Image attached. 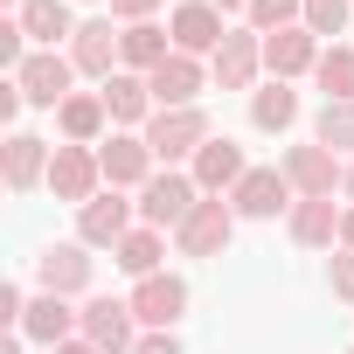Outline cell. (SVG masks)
<instances>
[{
	"mask_svg": "<svg viewBox=\"0 0 354 354\" xmlns=\"http://www.w3.org/2000/svg\"><path fill=\"white\" fill-rule=\"evenodd\" d=\"M139 139L153 146V160H167V167H174V160H195L216 132H209V111H202V104H181V111H153Z\"/></svg>",
	"mask_w": 354,
	"mask_h": 354,
	"instance_id": "6da1fadb",
	"label": "cell"
},
{
	"mask_svg": "<svg viewBox=\"0 0 354 354\" xmlns=\"http://www.w3.org/2000/svg\"><path fill=\"white\" fill-rule=\"evenodd\" d=\"M195 202H202V188H195V174H153V181L139 188V223L146 230H181L188 216H195Z\"/></svg>",
	"mask_w": 354,
	"mask_h": 354,
	"instance_id": "7a4b0ae2",
	"label": "cell"
},
{
	"mask_svg": "<svg viewBox=\"0 0 354 354\" xmlns=\"http://www.w3.org/2000/svg\"><path fill=\"white\" fill-rule=\"evenodd\" d=\"M230 236H236V209H230V195H202V202H195V216L174 230L181 257H223V250H230Z\"/></svg>",
	"mask_w": 354,
	"mask_h": 354,
	"instance_id": "3957f363",
	"label": "cell"
},
{
	"mask_svg": "<svg viewBox=\"0 0 354 354\" xmlns=\"http://www.w3.org/2000/svg\"><path fill=\"white\" fill-rule=\"evenodd\" d=\"M285 181H292L299 202H326L333 188H347V167H340V153H326L313 139V146H292L285 153Z\"/></svg>",
	"mask_w": 354,
	"mask_h": 354,
	"instance_id": "277c9868",
	"label": "cell"
},
{
	"mask_svg": "<svg viewBox=\"0 0 354 354\" xmlns=\"http://www.w3.org/2000/svg\"><path fill=\"white\" fill-rule=\"evenodd\" d=\"M230 209L250 216V223H271L278 209H299V202H292V181H285V167H250L243 181L230 188Z\"/></svg>",
	"mask_w": 354,
	"mask_h": 354,
	"instance_id": "5b68a950",
	"label": "cell"
},
{
	"mask_svg": "<svg viewBox=\"0 0 354 354\" xmlns=\"http://www.w3.org/2000/svg\"><path fill=\"white\" fill-rule=\"evenodd\" d=\"M139 313H132V299H91L84 306V340L97 347V354H132L139 347Z\"/></svg>",
	"mask_w": 354,
	"mask_h": 354,
	"instance_id": "8992f818",
	"label": "cell"
},
{
	"mask_svg": "<svg viewBox=\"0 0 354 354\" xmlns=\"http://www.w3.org/2000/svg\"><path fill=\"white\" fill-rule=\"evenodd\" d=\"M132 313H139V326L174 333V319L188 313V285L174 278V271H153V278H139V285H132Z\"/></svg>",
	"mask_w": 354,
	"mask_h": 354,
	"instance_id": "52a82bcc",
	"label": "cell"
},
{
	"mask_svg": "<svg viewBox=\"0 0 354 354\" xmlns=\"http://www.w3.org/2000/svg\"><path fill=\"white\" fill-rule=\"evenodd\" d=\"M223 42H230V28H223L216 0H181V8H174V49L181 56H216Z\"/></svg>",
	"mask_w": 354,
	"mask_h": 354,
	"instance_id": "ba28073f",
	"label": "cell"
},
{
	"mask_svg": "<svg viewBox=\"0 0 354 354\" xmlns=\"http://www.w3.org/2000/svg\"><path fill=\"white\" fill-rule=\"evenodd\" d=\"M70 77H77V63H70V56H56V49H35V56L15 70L21 97H28V104H49V111L70 97Z\"/></svg>",
	"mask_w": 354,
	"mask_h": 354,
	"instance_id": "9c48e42d",
	"label": "cell"
},
{
	"mask_svg": "<svg viewBox=\"0 0 354 354\" xmlns=\"http://www.w3.org/2000/svg\"><path fill=\"white\" fill-rule=\"evenodd\" d=\"M97 181H104V167H97V153L91 146H56V160H49V188H56V202H91L97 195Z\"/></svg>",
	"mask_w": 354,
	"mask_h": 354,
	"instance_id": "30bf717a",
	"label": "cell"
},
{
	"mask_svg": "<svg viewBox=\"0 0 354 354\" xmlns=\"http://www.w3.org/2000/svg\"><path fill=\"white\" fill-rule=\"evenodd\" d=\"M264 70L278 77V84H292V77H306V70H319V35L299 21V28H278V35H264Z\"/></svg>",
	"mask_w": 354,
	"mask_h": 354,
	"instance_id": "8fae6325",
	"label": "cell"
},
{
	"mask_svg": "<svg viewBox=\"0 0 354 354\" xmlns=\"http://www.w3.org/2000/svg\"><path fill=\"white\" fill-rule=\"evenodd\" d=\"M209 70H216L223 91H250V77L264 70V35L257 28H230V42L209 56Z\"/></svg>",
	"mask_w": 354,
	"mask_h": 354,
	"instance_id": "7c38bea8",
	"label": "cell"
},
{
	"mask_svg": "<svg viewBox=\"0 0 354 354\" xmlns=\"http://www.w3.org/2000/svg\"><path fill=\"white\" fill-rule=\"evenodd\" d=\"M132 209H139V202H125L118 188H111V195H91V202L77 209V236H84V243H111V250H118V243L132 236Z\"/></svg>",
	"mask_w": 354,
	"mask_h": 354,
	"instance_id": "4fadbf2b",
	"label": "cell"
},
{
	"mask_svg": "<svg viewBox=\"0 0 354 354\" xmlns=\"http://www.w3.org/2000/svg\"><path fill=\"white\" fill-rule=\"evenodd\" d=\"M97 167H104L111 188H146V181H153V146L132 139V132H118V139L97 146Z\"/></svg>",
	"mask_w": 354,
	"mask_h": 354,
	"instance_id": "5bb4252c",
	"label": "cell"
},
{
	"mask_svg": "<svg viewBox=\"0 0 354 354\" xmlns=\"http://www.w3.org/2000/svg\"><path fill=\"white\" fill-rule=\"evenodd\" d=\"M49 139H35V132H8V146H0V167H8V188L15 195H28L35 181H49Z\"/></svg>",
	"mask_w": 354,
	"mask_h": 354,
	"instance_id": "9a60e30c",
	"label": "cell"
},
{
	"mask_svg": "<svg viewBox=\"0 0 354 354\" xmlns=\"http://www.w3.org/2000/svg\"><path fill=\"white\" fill-rule=\"evenodd\" d=\"M118 35H125V28H111V21H77L70 63H77L84 77H118V70H111V63H118Z\"/></svg>",
	"mask_w": 354,
	"mask_h": 354,
	"instance_id": "2e32d148",
	"label": "cell"
},
{
	"mask_svg": "<svg viewBox=\"0 0 354 354\" xmlns=\"http://www.w3.org/2000/svg\"><path fill=\"white\" fill-rule=\"evenodd\" d=\"M35 278H42V292H56V299L84 292V285H91V257H84V243H49V250L35 257Z\"/></svg>",
	"mask_w": 354,
	"mask_h": 354,
	"instance_id": "e0dca14e",
	"label": "cell"
},
{
	"mask_svg": "<svg viewBox=\"0 0 354 354\" xmlns=\"http://www.w3.org/2000/svg\"><path fill=\"white\" fill-rule=\"evenodd\" d=\"M21 333H28V340H42V347H63V340H77V333H84V313H70V299L42 292V299H28Z\"/></svg>",
	"mask_w": 354,
	"mask_h": 354,
	"instance_id": "ac0fdd59",
	"label": "cell"
},
{
	"mask_svg": "<svg viewBox=\"0 0 354 354\" xmlns=\"http://www.w3.org/2000/svg\"><path fill=\"white\" fill-rule=\"evenodd\" d=\"M146 91H153V104H160V111H181V104H195V91H202V63L174 49V56L146 77Z\"/></svg>",
	"mask_w": 354,
	"mask_h": 354,
	"instance_id": "d6986e66",
	"label": "cell"
},
{
	"mask_svg": "<svg viewBox=\"0 0 354 354\" xmlns=\"http://www.w3.org/2000/svg\"><path fill=\"white\" fill-rule=\"evenodd\" d=\"M243 174H250V167H243V146H236V139H209V146L195 153V188H202V195H230Z\"/></svg>",
	"mask_w": 354,
	"mask_h": 354,
	"instance_id": "ffe728a7",
	"label": "cell"
},
{
	"mask_svg": "<svg viewBox=\"0 0 354 354\" xmlns=\"http://www.w3.org/2000/svg\"><path fill=\"white\" fill-rule=\"evenodd\" d=\"M15 21L28 28V42H35V49H56V42H70V35H77L70 0H21V15H15Z\"/></svg>",
	"mask_w": 354,
	"mask_h": 354,
	"instance_id": "44dd1931",
	"label": "cell"
},
{
	"mask_svg": "<svg viewBox=\"0 0 354 354\" xmlns=\"http://www.w3.org/2000/svg\"><path fill=\"white\" fill-rule=\"evenodd\" d=\"M104 97H91V91H70L63 104H56V125H63V139L70 146H97V132H104Z\"/></svg>",
	"mask_w": 354,
	"mask_h": 354,
	"instance_id": "7402d4cb",
	"label": "cell"
},
{
	"mask_svg": "<svg viewBox=\"0 0 354 354\" xmlns=\"http://www.w3.org/2000/svg\"><path fill=\"white\" fill-rule=\"evenodd\" d=\"M340 216H347V209H333V195H326V202H299V209H292V243H299V250H326V243L340 236Z\"/></svg>",
	"mask_w": 354,
	"mask_h": 354,
	"instance_id": "603a6c76",
	"label": "cell"
},
{
	"mask_svg": "<svg viewBox=\"0 0 354 354\" xmlns=\"http://www.w3.org/2000/svg\"><path fill=\"white\" fill-rule=\"evenodd\" d=\"M167 35H174V28H153V21H132V28L118 35V56H125V63H132L139 77H153V70H160V63L174 56V49H167Z\"/></svg>",
	"mask_w": 354,
	"mask_h": 354,
	"instance_id": "cb8c5ba5",
	"label": "cell"
},
{
	"mask_svg": "<svg viewBox=\"0 0 354 354\" xmlns=\"http://www.w3.org/2000/svg\"><path fill=\"white\" fill-rule=\"evenodd\" d=\"M97 97H104V111H111L118 125H139V118L153 111V91H146V77H132V70H125V77H104Z\"/></svg>",
	"mask_w": 354,
	"mask_h": 354,
	"instance_id": "d4e9b609",
	"label": "cell"
},
{
	"mask_svg": "<svg viewBox=\"0 0 354 354\" xmlns=\"http://www.w3.org/2000/svg\"><path fill=\"white\" fill-rule=\"evenodd\" d=\"M250 118H257V125H264V132H285V125H292V118H299V91H292V84H278V77H271V84H264V91H257V97H250Z\"/></svg>",
	"mask_w": 354,
	"mask_h": 354,
	"instance_id": "484cf974",
	"label": "cell"
},
{
	"mask_svg": "<svg viewBox=\"0 0 354 354\" xmlns=\"http://www.w3.org/2000/svg\"><path fill=\"white\" fill-rule=\"evenodd\" d=\"M319 91H326V104H354V49H319Z\"/></svg>",
	"mask_w": 354,
	"mask_h": 354,
	"instance_id": "4316f807",
	"label": "cell"
},
{
	"mask_svg": "<svg viewBox=\"0 0 354 354\" xmlns=\"http://www.w3.org/2000/svg\"><path fill=\"white\" fill-rule=\"evenodd\" d=\"M111 257H118V271H132V278H153V271H160V230H146V223H139V230H132V236H125Z\"/></svg>",
	"mask_w": 354,
	"mask_h": 354,
	"instance_id": "83f0119b",
	"label": "cell"
},
{
	"mask_svg": "<svg viewBox=\"0 0 354 354\" xmlns=\"http://www.w3.org/2000/svg\"><path fill=\"white\" fill-rule=\"evenodd\" d=\"M313 139H319L326 153H354V104H319Z\"/></svg>",
	"mask_w": 354,
	"mask_h": 354,
	"instance_id": "f1b7e54d",
	"label": "cell"
},
{
	"mask_svg": "<svg viewBox=\"0 0 354 354\" xmlns=\"http://www.w3.org/2000/svg\"><path fill=\"white\" fill-rule=\"evenodd\" d=\"M299 21H306V0H250L257 35H278V28H299Z\"/></svg>",
	"mask_w": 354,
	"mask_h": 354,
	"instance_id": "f546056e",
	"label": "cell"
},
{
	"mask_svg": "<svg viewBox=\"0 0 354 354\" xmlns=\"http://www.w3.org/2000/svg\"><path fill=\"white\" fill-rule=\"evenodd\" d=\"M347 15H354V0H306V28L313 35H340Z\"/></svg>",
	"mask_w": 354,
	"mask_h": 354,
	"instance_id": "4dcf8cb0",
	"label": "cell"
},
{
	"mask_svg": "<svg viewBox=\"0 0 354 354\" xmlns=\"http://www.w3.org/2000/svg\"><path fill=\"white\" fill-rule=\"evenodd\" d=\"M326 278H333V292H340V299H347V306H354V250H340V257H333V271H326Z\"/></svg>",
	"mask_w": 354,
	"mask_h": 354,
	"instance_id": "1f68e13d",
	"label": "cell"
},
{
	"mask_svg": "<svg viewBox=\"0 0 354 354\" xmlns=\"http://www.w3.org/2000/svg\"><path fill=\"white\" fill-rule=\"evenodd\" d=\"M153 8H160V0H111V21H153Z\"/></svg>",
	"mask_w": 354,
	"mask_h": 354,
	"instance_id": "d6a6232c",
	"label": "cell"
},
{
	"mask_svg": "<svg viewBox=\"0 0 354 354\" xmlns=\"http://www.w3.org/2000/svg\"><path fill=\"white\" fill-rule=\"evenodd\" d=\"M132 354H181V340H174V333H146Z\"/></svg>",
	"mask_w": 354,
	"mask_h": 354,
	"instance_id": "836d02e7",
	"label": "cell"
},
{
	"mask_svg": "<svg viewBox=\"0 0 354 354\" xmlns=\"http://www.w3.org/2000/svg\"><path fill=\"white\" fill-rule=\"evenodd\" d=\"M49 354H97V347H91L84 333H77V340H63V347H49Z\"/></svg>",
	"mask_w": 354,
	"mask_h": 354,
	"instance_id": "e575fe53",
	"label": "cell"
},
{
	"mask_svg": "<svg viewBox=\"0 0 354 354\" xmlns=\"http://www.w3.org/2000/svg\"><path fill=\"white\" fill-rule=\"evenodd\" d=\"M340 250H354V209L340 216Z\"/></svg>",
	"mask_w": 354,
	"mask_h": 354,
	"instance_id": "d590c367",
	"label": "cell"
},
{
	"mask_svg": "<svg viewBox=\"0 0 354 354\" xmlns=\"http://www.w3.org/2000/svg\"><path fill=\"white\" fill-rule=\"evenodd\" d=\"M216 8H223V15H250V0H216Z\"/></svg>",
	"mask_w": 354,
	"mask_h": 354,
	"instance_id": "8d00e7d4",
	"label": "cell"
},
{
	"mask_svg": "<svg viewBox=\"0 0 354 354\" xmlns=\"http://www.w3.org/2000/svg\"><path fill=\"white\" fill-rule=\"evenodd\" d=\"M347 195H354V167H347Z\"/></svg>",
	"mask_w": 354,
	"mask_h": 354,
	"instance_id": "74e56055",
	"label": "cell"
}]
</instances>
